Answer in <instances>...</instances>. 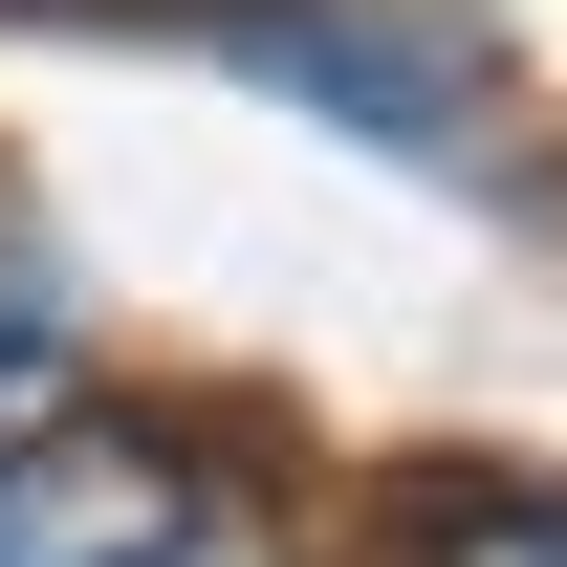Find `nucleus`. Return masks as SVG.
<instances>
[{
  "instance_id": "obj_1",
  "label": "nucleus",
  "mask_w": 567,
  "mask_h": 567,
  "mask_svg": "<svg viewBox=\"0 0 567 567\" xmlns=\"http://www.w3.org/2000/svg\"><path fill=\"white\" fill-rule=\"evenodd\" d=\"M0 567H240L218 481L132 415H22L0 436Z\"/></svg>"
},
{
  "instance_id": "obj_2",
  "label": "nucleus",
  "mask_w": 567,
  "mask_h": 567,
  "mask_svg": "<svg viewBox=\"0 0 567 567\" xmlns=\"http://www.w3.org/2000/svg\"><path fill=\"white\" fill-rule=\"evenodd\" d=\"M393 567H567V502H546V481H502V502L458 481V502H415V546H393Z\"/></svg>"
},
{
  "instance_id": "obj_3",
  "label": "nucleus",
  "mask_w": 567,
  "mask_h": 567,
  "mask_svg": "<svg viewBox=\"0 0 567 567\" xmlns=\"http://www.w3.org/2000/svg\"><path fill=\"white\" fill-rule=\"evenodd\" d=\"M44 393H66V262H44V240L0 218V436L44 415Z\"/></svg>"
}]
</instances>
